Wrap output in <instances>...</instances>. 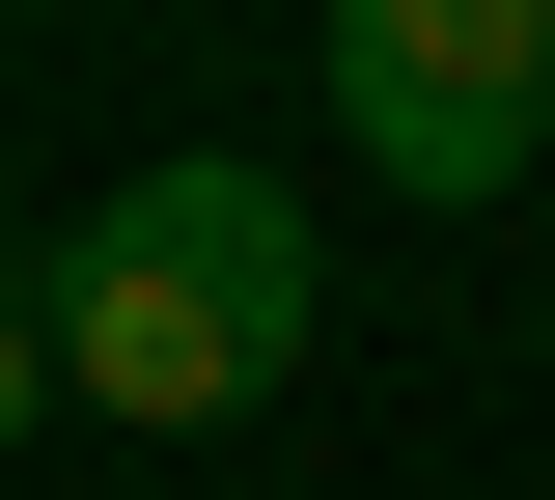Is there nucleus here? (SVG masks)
Returning a JSON list of instances; mask_svg holds the SVG:
<instances>
[{
	"label": "nucleus",
	"mask_w": 555,
	"mask_h": 500,
	"mask_svg": "<svg viewBox=\"0 0 555 500\" xmlns=\"http://www.w3.org/2000/svg\"><path fill=\"white\" fill-rule=\"evenodd\" d=\"M334 334V251H306V195L222 140L112 167V195L28 251V361H56V418H139V445H222L278 418V361Z\"/></svg>",
	"instance_id": "1"
},
{
	"label": "nucleus",
	"mask_w": 555,
	"mask_h": 500,
	"mask_svg": "<svg viewBox=\"0 0 555 500\" xmlns=\"http://www.w3.org/2000/svg\"><path fill=\"white\" fill-rule=\"evenodd\" d=\"M306 84H334V140L389 195H528L555 167V0H306Z\"/></svg>",
	"instance_id": "2"
},
{
	"label": "nucleus",
	"mask_w": 555,
	"mask_h": 500,
	"mask_svg": "<svg viewBox=\"0 0 555 500\" xmlns=\"http://www.w3.org/2000/svg\"><path fill=\"white\" fill-rule=\"evenodd\" d=\"M28 418H56V361H28V279H0V445H28Z\"/></svg>",
	"instance_id": "3"
}]
</instances>
